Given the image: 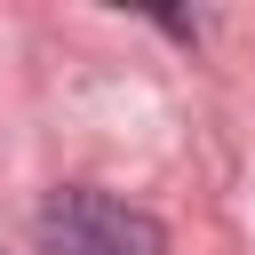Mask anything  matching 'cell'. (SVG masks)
Here are the masks:
<instances>
[{"label":"cell","instance_id":"obj_1","mask_svg":"<svg viewBox=\"0 0 255 255\" xmlns=\"http://www.w3.org/2000/svg\"><path fill=\"white\" fill-rule=\"evenodd\" d=\"M32 239H40V255H167L159 215L112 199V191H96V183L48 191L40 215H32Z\"/></svg>","mask_w":255,"mask_h":255}]
</instances>
